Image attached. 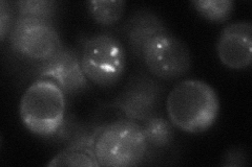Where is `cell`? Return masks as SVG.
<instances>
[{"label": "cell", "instance_id": "5b68a950", "mask_svg": "<svg viewBox=\"0 0 252 167\" xmlns=\"http://www.w3.org/2000/svg\"><path fill=\"white\" fill-rule=\"evenodd\" d=\"M10 41L15 52L41 62L53 57L62 47L51 21L20 16L14 21Z\"/></svg>", "mask_w": 252, "mask_h": 167}, {"label": "cell", "instance_id": "8fae6325", "mask_svg": "<svg viewBox=\"0 0 252 167\" xmlns=\"http://www.w3.org/2000/svg\"><path fill=\"white\" fill-rule=\"evenodd\" d=\"M142 125L148 148L161 149L166 148L175 137L172 123L165 117L155 114L149 117Z\"/></svg>", "mask_w": 252, "mask_h": 167}, {"label": "cell", "instance_id": "7c38bea8", "mask_svg": "<svg viewBox=\"0 0 252 167\" xmlns=\"http://www.w3.org/2000/svg\"><path fill=\"white\" fill-rule=\"evenodd\" d=\"M91 17L104 26H112L119 21L124 13L122 0H91L86 4Z\"/></svg>", "mask_w": 252, "mask_h": 167}, {"label": "cell", "instance_id": "30bf717a", "mask_svg": "<svg viewBox=\"0 0 252 167\" xmlns=\"http://www.w3.org/2000/svg\"><path fill=\"white\" fill-rule=\"evenodd\" d=\"M167 33L169 31L160 16L146 9L133 13L124 24V35L129 48L141 61L147 44L156 37Z\"/></svg>", "mask_w": 252, "mask_h": 167}, {"label": "cell", "instance_id": "3957f363", "mask_svg": "<svg viewBox=\"0 0 252 167\" xmlns=\"http://www.w3.org/2000/svg\"><path fill=\"white\" fill-rule=\"evenodd\" d=\"M148 145L142 125L130 119H121L100 129L94 154L100 166H137L147 154Z\"/></svg>", "mask_w": 252, "mask_h": 167}, {"label": "cell", "instance_id": "4fadbf2b", "mask_svg": "<svg viewBox=\"0 0 252 167\" xmlns=\"http://www.w3.org/2000/svg\"><path fill=\"white\" fill-rule=\"evenodd\" d=\"M191 4L205 19L224 22L230 18L234 3L230 0H198Z\"/></svg>", "mask_w": 252, "mask_h": 167}, {"label": "cell", "instance_id": "52a82bcc", "mask_svg": "<svg viewBox=\"0 0 252 167\" xmlns=\"http://www.w3.org/2000/svg\"><path fill=\"white\" fill-rule=\"evenodd\" d=\"M163 87L146 73L133 75L110 106L136 122H144L158 113Z\"/></svg>", "mask_w": 252, "mask_h": 167}, {"label": "cell", "instance_id": "2e32d148", "mask_svg": "<svg viewBox=\"0 0 252 167\" xmlns=\"http://www.w3.org/2000/svg\"><path fill=\"white\" fill-rule=\"evenodd\" d=\"M11 9L5 1L0 3V37L3 41L11 27Z\"/></svg>", "mask_w": 252, "mask_h": 167}, {"label": "cell", "instance_id": "5bb4252c", "mask_svg": "<svg viewBox=\"0 0 252 167\" xmlns=\"http://www.w3.org/2000/svg\"><path fill=\"white\" fill-rule=\"evenodd\" d=\"M18 16L51 21L57 10V2L53 0H21L16 2Z\"/></svg>", "mask_w": 252, "mask_h": 167}, {"label": "cell", "instance_id": "9a60e30c", "mask_svg": "<svg viewBox=\"0 0 252 167\" xmlns=\"http://www.w3.org/2000/svg\"><path fill=\"white\" fill-rule=\"evenodd\" d=\"M47 166H100L97 158L82 149L69 146L57 154Z\"/></svg>", "mask_w": 252, "mask_h": 167}, {"label": "cell", "instance_id": "6da1fadb", "mask_svg": "<svg viewBox=\"0 0 252 167\" xmlns=\"http://www.w3.org/2000/svg\"><path fill=\"white\" fill-rule=\"evenodd\" d=\"M166 108L175 128L190 134L203 133L216 122L220 101L214 88L199 79H186L169 92Z\"/></svg>", "mask_w": 252, "mask_h": 167}, {"label": "cell", "instance_id": "ba28073f", "mask_svg": "<svg viewBox=\"0 0 252 167\" xmlns=\"http://www.w3.org/2000/svg\"><path fill=\"white\" fill-rule=\"evenodd\" d=\"M38 74L39 79L52 81L64 94H76L88 87L89 79L82 69L80 55L64 46L39 65Z\"/></svg>", "mask_w": 252, "mask_h": 167}, {"label": "cell", "instance_id": "7a4b0ae2", "mask_svg": "<svg viewBox=\"0 0 252 167\" xmlns=\"http://www.w3.org/2000/svg\"><path fill=\"white\" fill-rule=\"evenodd\" d=\"M65 107L64 92L49 79H38L23 93L19 114L22 123L30 132L49 137L62 125Z\"/></svg>", "mask_w": 252, "mask_h": 167}, {"label": "cell", "instance_id": "8992f818", "mask_svg": "<svg viewBox=\"0 0 252 167\" xmlns=\"http://www.w3.org/2000/svg\"><path fill=\"white\" fill-rule=\"evenodd\" d=\"M142 61L149 72L164 81L182 77L192 63L188 46L170 33L153 39L146 46Z\"/></svg>", "mask_w": 252, "mask_h": 167}, {"label": "cell", "instance_id": "e0dca14e", "mask_svg": "<svg viewBox=\"0 0 252 167\" xmlns=\"http://www.w3.org/2000/svg\"><path fill=\"white\" fill-rule=\"evenodd\" d=\"M230 160H233V162H231L230 166H240V165H246V160L247 157L245 155V153L242 152V150L239 149H234L231 150V152L227 153L226 158H225V163L224 165H226Z\"/></svg>", "mask_w": 252, "mask_h": 167}, {"label": "cell", "instance_id": "277c9868", "mask_svg": "<svg viewBox=\"0 0 252 167\" xmlns=\"http://www.w3.org/2000/svg\"><path fill=\"white\" fill-rule=\"evenodd\" d=\"M80 61L89 81L101 88H109L119 82L124 73V46L112 34L94 35L83 42Z\"/></svg>", "mask_w": 252, "mask_h": 167}, {"label": "cell", "instance_id": "9c48e42d", "mask_svg": "<svg viewBox=\"0 0 252 167\" xmlns=\"http://www.w3.org/2000/svg\"><path fill=\"white\" fill-rule=\"evenodd\" d=\"M217 53L220 62L231 69H244L252 62V24L238 21L227 25L217 42Z\"/></svg>", "mask_w": 252, "mask_h": 167}]
</instances>
